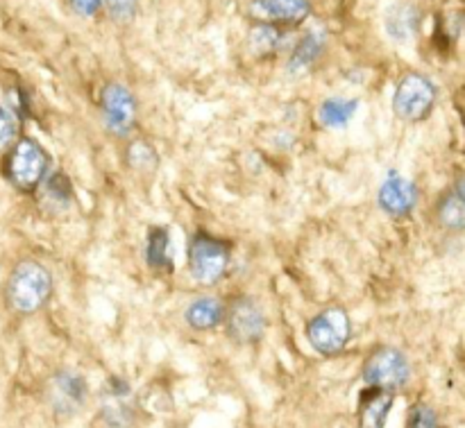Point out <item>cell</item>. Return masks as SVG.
Instances as JSON below:
<instances>
[{
  "instance_id": "obj_1",
  "label": "cell",
  "mask_w": 465,
  "mask_h": 428,
  "mask_svg": "<svg viewBox=\"0 0 465 428\" xmlns=\"http://www.w3.org/2000/svg\"><path fill=\"white\" fill-rule=\"evenodd\" d=\"M53 295V275L35 258L16 263L5 286L7 306L18 316H35L48 304Z\"/></svg>"
},
{
  "instance_id": "obj_2",
  "label": "cell",
  "mask_w": 465,
  "mask_h": 428,
  "mask_svg": "<svg viewBox=\"0 0 465 428\" xmlns=\"http://www.w3.org/2000/svg\"><path fill=\"white\" fill-rule=\"evenodd\" d=\"M48 152L35 139L21 136L5 159V175L21 193H35L48 172Z\"/></svg>"
},
{
  "instance_id": "obj_3",
  "label": "cell",
  "mask_w": 465,
  "mask_h": 428,
  "mask_svg": "<svg viewBox=\"0 0 465 428\" xmlns=\"http://www.w3.org/2000/svg\"><path fill=\"white\" fill-rule=\"evenodd\" d=\"M230 245L207 231L193 234L189 243V272L198 284L213 286L227 275Z\"/></svg>"
},
{
  "instance_id": "obj_4",
  "label": "cell",
  "mask_w": 465,
  "mask_h": 428,
  "mask_svg": "<svg viewBox=\"0 0 465 428\" xmlns=\"http://www.w3.org/2000/svg\"><path fill=\"white\" fill-rule=\"evenodd\" d=\"M352 336V322L343 306H327L307 325V340L321 356L343 352Z\"/></svg>"
},
{
  "instance_id": "obj_5",
  "label": "cell",
  "mask_w": 465,
  "mask_h": 428,
  "mask_svg": "<svg viewBox=\"0 0 465 428\" xmlns=\"http://www.w3.org/2000/svg\"><path fill=\"white\" fill-rule=\"evenodd\" d=\"M436 104V86L422 73H409L400 80L393 95V112L404 122H422Z\"/></svg>"
},
{
  "instance_id": "obj_6",
  "label": "cell",
  "mask_w": 465,
  "mask_h": 428,
  "mask_svg": "<svg viewBox=\"0 0 465 428\" xmlns=\"http://www.w3.org/2000/svg\"><path fill=\"white\" fill-rule=\"evenodd\" d=\"M100 112H103L104 130L116 139H127L136 127V98L121 82H109L100 91Z\"/></svg>"
},
{
  "instance_id": "obj_7",
  "label": "cell",
  "mask_w": 465,
  "mask_h": 428,
  "mask_svg": "<svg viewBox=\"0 0 465 428\" xmlns=\"http://www.w3.org/2000/svg\"><path fill=\"white\" fill-rule=\"evenodd\" d=\"M409 376H411V367H409L407 356L400 349L389 347V345L377 347L363 363V381L371 388L395 393V390L407 385Z\"/></svg>"
},
{
  "instance_id": "obj_8",
  "label": "cell",
  "mask_w": 465,
  "mask_h": 428,
  "mask_svg": "<svg viewBox=\"0 0 465 428\" xmlns=\"http://www.w3.org/2000/svg\"><path fill=\"white\" fill-rule=\"evenodd\" d=\"M225 331L234 343L254 345L266 334V317L250 297H236L225 306Z\"/></svg>"
},
{
  "instance_id": "obj_9",
  "label": "cell",
  "mask_w": 465,
  "mask_h": 428,
  "mask_svg": "<svg viewBox=\"0 0 465 428\" xmlns=\"http://www.w3.org/2000/svg\"><path fill=\"white\" fill-rule=\"evenodd\" d=\"M248 14L259 25H298L312 14V5L309 0H252Z\"/></svg>"
},
{
  "instance_id": "obj_10",
  "label": "cell",
  "mask_w": 465,
  "mask_h": 428,
  "mask_svg": "<svg viewBox=\"0 0 465 428\" xmlns=\"http://www.w3.org/2000/svg\"><path fill=\"white\" fill-rule=\"evenodd\" d=\"M377 202H380L381 211L389 213L391 218H407L411 216L418 204V189L411 180L398 175V172H391L377 193Z\"/></svg>"
},
{
  "instance_id": "obj_11",
  "label": "cell",
  "mask_w": 465,
  "mask_h": 428,
  "mask_svg": "<svg viewBox=\"0 0 465 428\" xmlns=\"http://www.w3.org/2000/svg\"><path fill=\"white\" fill-rule=\"evenodd\" d=\"M50 404L57 413H75L82 404L86 402V384L80 374L71 370H62L53 376L50 381V390H48Z\"/></svg>"
},
{
  "instance_id": "obj_12",
  "label": "cell",
  "mask_w": 465,
  "mask_h": 428,
  "mask_svg": "<svg viewBox=\"0 0 465 428\" xmlns=\"http://www.w3.org/2000/svg\"><path fill=\"white\" fill-rule=\"evenodd\" d=\"M395 404V393L381 388H371L359 399L357 420L359 428H384L389 413Z\"/></svg>"
},
{
  "instance_id": "obj_13",
  "label": "cell",
  "mask_w": 465,
  "mask_h": 428,
  "mask_svg": "<svg viewBox=\"0 0 465 428\" xmlns=\"http://www.w3.org/2000/svg\"><path fill=\"white\" fill-rule=\"evenodd\" d=\"M225 317V304L218 297H198L186 306L184 320L195 331H212L223 325Z\"/></svg>"
},
{
  "instance_id": "obj_14",
  "label": "cell",
  "mask_w": 465,
  "mask_h": 428,
  "mask_svg": "<svg viewBox=\"0 0 465 428\" xmlns=\"http://www.w3.org/2000/svg\"><path fill=\"white\" fill-rule=\"evenodd\" d=\"M436 220H439V225L443 227V229L454 231V234L463 231V227H465V193H463L461 181H459L452 190H448V193L443 195V199H440L439 207H436Z\"/></svg>"
},
{
  "instance_id": "obj_15",
  "label": "cell",
  "mask_w": 465,
  "mask_h": 428,
  "mask_svg": "<svg viewBox=\"0 0 465 428\" xmlns=\"http://www.w3.org/2000/svg\"><path fill=\"white\" fill-rule=\"evenodd\" d=\"M359 109V100L330 98L318 107V122L327 130H341L354 118Z\"/></svg>"
},
{
  "instance_id": "obj_16",
  "label": "cell",
  "mask_w": 465,
  "mask_h": 428,
  "mask_svg": "<svg viewBox=\"0 0 465 428\" xmlns=\"http://www.w3.org/2000/svg\"><path fill=\"white\" fill-rule=\"evenodd\" d=\"M171 236L163 227H153L148 234V243H145V261L153 270L171 272L173 258H171Z\"/></svg>"
},
{
  "instance_id": "obj_17",
  "label": "cell",
  "mask_w": 465,
  "mask_h": 428,
  "mask_svg": "<svg viewBox=\"0 0 465 428\" xmlns=\"http://www.w3.org/2000/svg\"><path fill=\"white\" fill-rule=\"evenodd\" d=\"M416 25H418V12L413 5H407V3L395 5V7L389 12V16H386V27H389L391 36L398 41L411 39L413 32H416Z\"/></svg>"
},
{
  "instance_id": "obj_18",
  "label": "cell",
  "mask_w": 465,
  "mask_h": 428,
  "mask_svg": "<svg viewBox=\"0 0 465 428\" xmlns=\"http://www.w3.org/2000/svg\"><path fill=\"white\" fill-rule=\"evenodd\" d=\"M322 45H325V36H322V32L321 34H318V32H309V34L300 41L298 48H295L293 57H291V63H289L291 71H302V68L312 66V63L321 57Z\"/></svg>"
},
{
  "instance_id": "obj_19",
  "label": "cell",
  "mask_w": 465,
  "mask_h": 428,
  "mask_svg": "<svg viewBox=\"0 0 465 428\" xmlns=\"http://www.w3.org/2000/svg\"><path fill=\"white\" fill-rule=\"evenodd\" d=\"M125 161L132 170L145 172V170H153V168H157L159 157L148 141H132L125 150Z\"/></svg>"
},
{
  "instance_id": "obj_20",
  "label": "cell",
  "mask_w": 465,
  "mask_h": 428,
  "mask_svg": "<svg viewBox=\"0 0 465 428\" xmlns=\"http://www.w3.org/2000/svg\"><path fill=\"white\" fill-rule=\"evenodd\" d=\"M282 41H284V36H282V32L275 25H257L252 34H250V48H252L257 57H266V54L280 50Z\"/></svg>"
},
{
  "instance_id": "obj_21",
  "label": "cell",
  "mask_w": 465,
  "mask_h": 428,
  "mask_svg": "<svg viewBox=\"0 0 465 428\" xmlns=\"http://www.w3.org/2000/svg\"><path fill=\"white\" fill-rule=\"evenodd\" d=\"M68 198H71V190H68L66 177L62 175L50 177L48 184H45V199H48V202H57L59 209H66Z\"/></svg>"
},
{
  "instance_id": "obj_22",
  "label": "cell",
  "mask_w": 465,
  "mask_h": 428,
  "mask_svg": "<svg viewBox=\"0 0 465 428\" xmlns=\"http://www.w3.org/2000/svg\"><path fill=\"white\" fill-rule=\"evenodd\" d=\"M409 428H439L436 413L425 404H418L409 413Z\"/></svg>"
},
{
  "instance_id": "obj_23",
  "label": "cell",
  "mask_w": 465,
  "mask_h": 428,
  "mask_svg": "<svg viewBox=\"0 0 465 428\" xmlns=\"http://www.w3.org/2000/svg\"><path fill=\"white\" fill-rule=\"evenodd\" d=\"M103 3L107 5V9L116 21H130L136 14V7H139V0H103Z\"/></svg>"
},
{
  "instance_id": "obj_24",
  "label": "cell",
  "mask_w": 465,
  "mask_h": 428,
  "mask_svg": "<svg viewBox=\"0 0 465 428\" xmlns=\"http://www.w3.org/2000/svg\"><path fill=\"white\" fill-rule=\"evenodd\" d=\"M14 136H16V125H14L12 116H9V113L0 107V150L9 148L14 141Z\"/></svg>"
},
{
  "instance_id": "obj_25",
  "label": "cell",
  "mask_w": 465,
  "mask_h": 428,
  "mask_svg": "<svg viewBox=\"0 0 465 428\" xmlns=\"http://www.w3.org/2000/svg\"><path fill=\"white\" fill-rule=\"evenodd\" d=\"M68 7H71L77 16H94V14L103 7V0H68Z\"/></svg>"
}]
</instances>
